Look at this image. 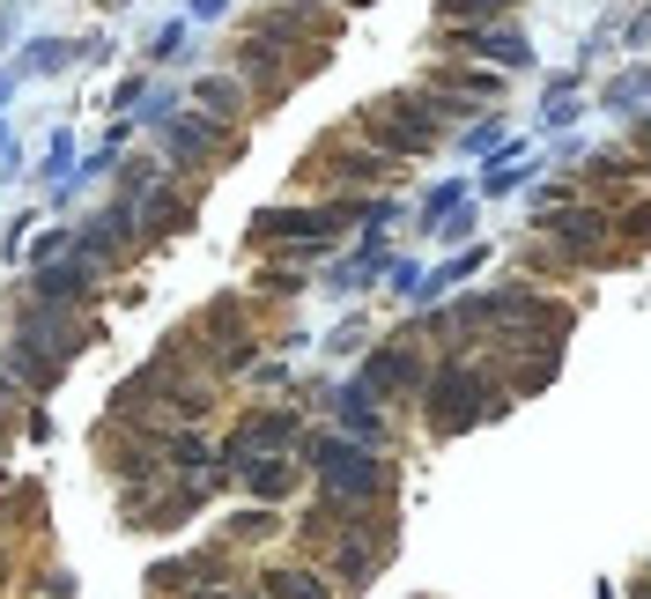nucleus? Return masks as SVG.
Listing matches in <instances>:
<instances>
[{"instance_id": "4468645a", "label": "nucleus", "mask_w": 651, "mask_h": 599, "mask_svg": "<svg viewBox=\"0 0 651 599\" xmlns=\"http://www.w3.org/2000/svg\"><path fill=\"white\" fill-rule=\"evenodd\" d=\"M171 126V156H215V133L201 119H163Z\"/></svg>"}, {"instance_id": "f03ea898", "label": "nucleus", "mask_w": 651, "mask_h": 599, "mask_svg": "<svg viewBox=\"0 0 651 599\" xmlns=\"http://www.w3.org/2000/svg\"><path fill=\"white\" fill-rule=\"evenodd\" d=\"M429 415H437V429H467V422H481V415H503V399L481 385V371L445 363L437 385H429Z\"/></svg>"}, {"instance_id": "9d476101", "label": "nucleus", "mask_w": 651, "mask_h": 599, "mask_svg": "<svg viewBox=\"0 0 651 599\" xmlns=\"http://www.w3.org/2000/svg\"><path fill=\"white\" fill-rule=\"evenodd\" d=\"M89 281H97V259H67V267H45V275H38V297L45 303H75Z\"/></svg>"}, {"instance_id": "0eeeda50", "label": "nucleus", "mask_w": 651, "mask_h": 599, "mask_svg": "<svg viewBox=\"0 0 651 599\" xmlns=\"http://www.w3.org/2000/svg\"><path fill=\"white\" fill-rule=\"evenodd\" d=\"M415 377H423V363H415L407 349H385V355H371V363H363V385H371V393H407Z\"/></svg>"}, {"instance_id": "2eb2a0df", "label": "nucleus", "mask_w": 651, "mask_h": 599, "mask_svg": "<svg viewBox=\"0 0 651 599\" xmlns=\"http://www.w3.org/2000/svg\"><path fill=\"white\" fill-rule=\"evenodd\" d=\"M275 533H281L275 511H237V518H230V541H275Z\"/></svg>"}, {"instance_id": "9b49d317", "label": "nucleus", "mask_w": 651, "mask_h": 599, "mask_svg": "<svg viewBox=\"0 0 651 599\" xmlns=\"http://www.w3.org/2000/svg\"><path fill=\"white\" fill-rule=\"evenodd\" d=\"M459 45L467 52H481V60H503V67H526V38L519 30H459Z\"/></svg>"}, {"instance_id": "6ab92c4d", "label": "nucleus", "mask_w": 651, "mask_h": 599, "mask_svg": "<svg viewBox=\"0 0 651 599\" xmlns=\"http://www.w3.org/2000/svg\"><path fill=\"white\" fill-rule=\"evenodd\" d=\"M201 104L207 111H237V82H201Z\"/></svg>"}, {"instance_id": "ddd939ff", "label": "nucleus", "mask_w": 651, "mask_h": 599, "mask_svg": "<svg viewBox=\"0 0 651 599\" xmlns=\"http://www.w3.org/2000/svg\"><path fill=\"white\" fill-rule=\"evenodd\" d=\"M267 599H333L319 570H275L267 577Z\"/></svg>"}, {"instance_id": "f3484780", "label": "nucleus", "mask_w": 651, "mask_h": 599, "mask_svg": "<svg viewBox=\"0 0 651 599\" xmlns=\"http://www.w3.org/2000/svg\"><path fill=\"white\" fill-rule=\"evenodd\" d=\"M60 67H67V45H60V38H38V45H30V75H60Z\"/></svg>"}, {"instance_id": "5701e85b", "label": "nucleus", "mask_w": 651, "mask_h": 599, "mask_svg": "<svg viewBox=\"0 0 651 599\" xmlns=\"http://www.w3.org/2000/svg\"><path fill=\"white\" fill-rule=\"evenodd\" d=\"M230 599H237V592H230Z\"/></svg>"}, {"instance_id": "423d86ee", "label": "nucleus", "mask_w": 651, "mask_h": 599, "mask_svg": "<svg viewBox=\"0 0 651 599\" xmlns=\"http://www.w3.org/2000/svg\"><path fill=\"white\" fill-rule=\"evenodd\" d=\"M333 407H341V429H349V437H371L377 445V393L371 385H363V377H355V385H341V393H333Z\"/></svg>"}, {"instance_id": "20e7f679", "label": "nucleus", "mask_w": 651, "mask_h": 599, "mask_svg": "<svg viewBox=\"0 0 651 599\" xmlns=\"http://www.w3.org/2000/svg\"><path fill=\"white\" fill-rule=\"evenodd\" d=\"M503 82L481 75V67H429L423 75V104H489Z\"/></svg>"}, {"instance_id": "aec40b11", "label": "nucleus", "mask_w": 651, "mask_h": 599, "mask_svg": "<svg viewBox=\"0 0 651 599\" xmlns=\"http://www.w3.org/2000/svg\"><path fill=\"white\" fill-rule=\"evenodd\" d=\"M497 141H503V133H497V119H481V126H467V149H497Z\"/></svg>"}, {"instance_id": "412c9836", "label": "nucleus", "mask_w": 651, "mask_h": 599, "mask_svg": "<svg viewBox=\"0 0 651 599\" xmlns=\"http://www.w3.org/2000/svg\"><path fill=\"white\" fill-rule=\"evenodd\" d=\"M223 8H230V0H193V15H201V23H215Z\"/></svg>"}, {"instance_id": "7ed1b4c3", "label": "nucleus", "mask_w": 651, "mask_h": 599, "mask_svg": "<svg viewBox=\"0 0 651 599\" xmlns=\"http://www.w3.org/2000/svg\"><path fill=\"white\" fill-rule=\"evenodd\" d=\"M363 133H371L385 156H415V149H429V141H437V126L423 119V104H415V97H385V104H371Z\"/></svg>"}, {"instance_id": "4be33fe9", "label": "nucleus", "mask_w": 651, "mask_h": 599, "mask_svg": "<svg viewBox=\"0 0 651 599\" xmlns=\"http://www.w3.org/2000/svg\"><path fill=\"white\" fill-rule=\"evenodd\" d=\"M201 599H230V592H223V585H215V592H201Z\"/></svg>"}, {"instance_id": "dca6fc26", "label": "nucleus", "mask_w": 651, "mask_h": 599, "mask_svg": "<svg viewBox=\"0 0 651 599\" xmlns=\"http://www.w3.org/2000/svg\"><path fill=\"white\" fill-rule=\"evenodd\" d=\"M497 8H511V0H437L445 23H481V15H497Z\"/></svg>"}, {"instance_id": "f257e3e1", "label": "nucleus", "mask_w": 651, "mask_h": 599, "mask_svg": "<svg viewBox=\"0 0 651 599\" xmlns=\"http://www.w3.org/2000/svg\"><path fill=\"white\" fill-rule=\"evenodd\" d=\"M311 467H319L326 503H377L393 489V467L363 445H341V437H319V445H311Z\"/></svg>"}, {"instance_id": "6e6552de", "label": "nucleus", "mask_w": 651, "mask_h": 599, "mask_svg": "<svg viewBox=\"0 0 651 599\" xmlns=\"http://www.w3.org/2000/svg\"><path fill=\"white\" fill-rule=\"evenodd\" d=\"M245 467V489L259 503H275V496H289V481H297V467L289 459H275V451H259V459H237Z\"/></svg>"}, {"instance_id": "a211bd4d", "label": "nucleus", "mask_w": 651, "mask_h": 599, "mask_svg": "<svg viewBox=\"0 0 651 599\" xmlns=\"http://www.w3.org/2000/svg\"><path fill=\"white\" fill-rule=\"evenodd\" d=\"M171 459H178V467H207V445H201V437H185V429H178V437H171Z\"/></svg>"}, {"instance_id": "39448f33", "label": "nucleus", "mask_w": 651, "mask_h": 599, "mask_svg": "<svg viewBox=\"0 0 651 599\" xmlns=\"http://www.w3.org/2000/svg\"><path fill=\"white\" fill-rule=\"evenodd\" d=\"M297 415H259V422H245V429H237V437H230V451H223V459H230V467H237V459H259V451H281V445H297Z\"/></svg>"}, {"instance_id": "1a4fd4ad", "label": "nucleus", "mask_w": 651, "mask_h": 599, "mask_svg": "<svg viewBox=\"0 0 651 599\" xmlns=\"http://www.w3.org/2000/svg\"><path fill=\"white\" fill-rule=\"evenodd\" d=\"M555 237H563V245L570 252H600V237H607V215L600 207H563V215H555Z\"/></svg>"}, {"instance_id": "f8f14e48", "label": "nucleus", "mask_w": 651, "mask_h": 599, "mask_svg": "<svg viewBox=\"0 0 651 599\" xmlns=\"http://www.w3.org/2000/svg\"><path fill=\"white\" fill-rule=\"evenodd\" d=\"M119 237H134V207H111V215H97V223L82 229V259H104Z\"/></svg>"}]
</instances>
